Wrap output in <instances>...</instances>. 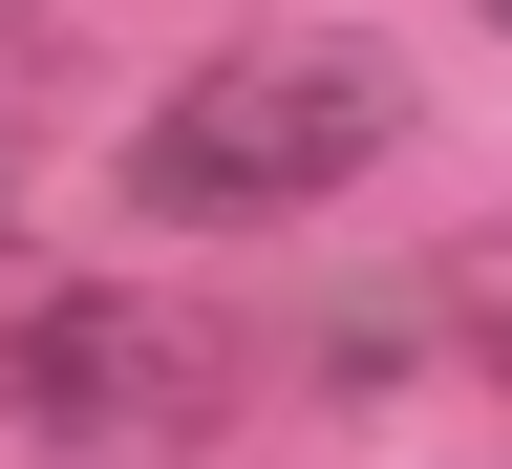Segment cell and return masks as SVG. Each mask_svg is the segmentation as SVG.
<instances>
[{
	"label": "cell",
	"mask_w": 512,
	"mask_h": 469,
	"mask_svg": "<svg viewBox=\"0 0 512 469\" xmlns=\"http://www.w3.org/2000/svg\"><path fill=\"white\" fill-rule=\"evenodd\" d=\"M406 150V64L384 43H214L128 128V214L150 235H299Z\"/></svg>",
	"instance_id": "cell-1"
},
{
	"label": "cell",
	"mask_w": 512,
	"mask_h": 469,
	"mask_svg": "<svg viewBox=\"0 0 512 469\" xmlns=\"http://www.w3.org/2000/svg\"><path fill=\"white\" fill-rule=\"evenodd\" d=\"M0 406H22L43 448H214L235 427V320H192L150 278L22 299V320H0Z\"/></svg>",
	"instance_id": "cell-2"
},
{
	"label": "cell",
	"mask_w": 512,
	"mask_h": 469,
	"mask_svg": "<svg viewBox=\"0 0 512 469\" xmlns=\"http://www.w3.org/2000/svg\"><path fill=\"white\" fill-rule=\"evenodd\" d=\"M470 342H491V363H512V256H491V278H470Z\"/></svg>",
	"instance_id": "cell-3"
},
{
	"label": "cell",
	"mask_w": 512,
	"mask_h": 469,
	"mask_svg": "<svg viewBox=\"0 0 512 469\" xmlns=\"http://www.w3.org/2000/svg\"><path fill=\"white\" fill-rule=\"evenodd\" d=\"M470 22H491V43H512V0H470Z\"/></svg>",
	"instance_id": "cell-4"
}]
</instances>
